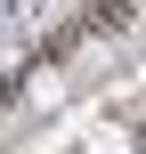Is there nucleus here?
<instances>
[{"label": "nucleus", "mask_w": 146, "mask_h": 154, "mask_svg": "<svg viewBox=\"0 0 146 154\" xmlns=\"http://www.w3.org/2000/svg\"><path fill=\"white\" fill-rule=\"evenodd\" d=\"M81 154H138V146H130V130H122V122H106V130H89V138H81Z\"/></svg>", "instance_id": "1"}, {"label": "nucleus", "mask_w": 146, "mask_h": 154, "mask_svg": "<svg viewBox=\"0 0 146 154\" xmlns=\"http://www.w3.org/2000/svg\"><path fill=\"white\" fill-rule=\"evenodd\" d=\"M24 97H33V106H57V97H65V73H49V65L24 73Z\"/></svg>", "instance_id": "2"}]
</instances>
